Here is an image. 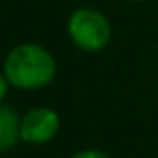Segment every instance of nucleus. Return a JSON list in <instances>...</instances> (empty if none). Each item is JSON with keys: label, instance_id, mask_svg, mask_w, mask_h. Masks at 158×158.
Instances as JSON below:
<instances>
[{"label": "nucleus", "instance_id": "nucleus-6", "mask_svg": "<svg viewBox=\"0 0 158 158\" xmlns=\"http://www.w3.org/2000/svg\"><path fill=\"white\" fill-rule=\"evenodd\" d=\"M8 86H10V82L6 80L4 72H0V104H2V100L6 98V94H8Z\"/></svg>", "mask_w": 158, "mask_h": 158}, {"label": "nucleus", "instance_id": "nucleus-2", "mask_svg": "<svg viewBox=\"0 0 158 158\" xmlns=\"http://www.w3.org/2000/svg\"><path fill=\"white\" fill-rule=\"evenodd\" d=\"M66 30L72 44L82 52H100L110 44L112 24L104 12L90 6H80L68 16Z\"/></svg>", "mask_w": 158, "mask_h": 158}, {"label": "nucleus", "instance_id": "nucleus-3", "mask_svg": "<svg viewBox=\"0 0 158 158\" xmlns=\"http://www.w3.org/2000/svg\"><path fill=\"white\" fill-rule=\"evenodd\" d=\"M60 130V116L56 110L48 106L30 108L20 118V140L26 144H40L50 142Z\"/></svg>", "mask_w": 158, "mask_h": 158}, {"label": "nucleus", "instance_id": "nucleus-5", "mask_svg": "<svg viewBox=\"0 0 158 158\" xmlns=\"http://www.w3.org/2000/svg\"><path fill=\"white\" fill-rule=\"evenodd\" d=\"M70 158H112V156L102 152V150H96V148H86V150H78L76 154H72Z\"/></svg>", "mask_w": 158, "mask_h": 158}, {"label": "nucleus", "instance_id": "nucleus-7", "mask_svg": "<svg viewBox=\"0 0 158 158\" xmlns=\"http://www.w3.org/2000/svg\"><path fill=\"white\" fill-rule=\"evenodd\" d=\"M128 2H146V0H128Z\"/></svg>", "mask_w": 158, "mask_h": 158}, {"label": "nucleus", "instance_id": "nucleus-1", "mask_svg": "<svg viewBox=\"0 0 158 158\" xmlns=\"http://www.w3.org/2000/svg\"><path fill=\"white\" fill-rule=\"evenodd\" d=\"M2 72L10 86L18 90H40L56 76V60L38 42L16 44L4 58Z\"/></svg>", "mask_w": 158, "mask_h": 158}, {"label": "nucleus", "instance_id": "nucleus-4", "mask_svg": "<svg viewBox=\"0 0 158 158\" xmlns=\"http://www.w3.org/2000/svg\"><path fill=\"white\" fill-rule=\"evenodd\" d=\"M20 140V118L12 106L0 104V152H6Z\"/></svg>", "mask_w": 158, "mask_h": 158}]
</instances>
